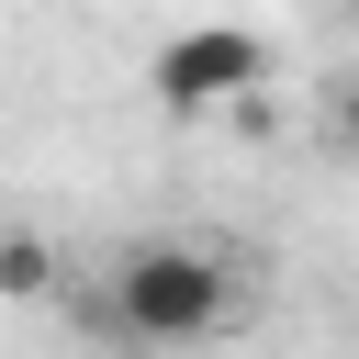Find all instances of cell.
<instances>
[{
	"mask_svg": "<svg viewBox=\"0 0 359 359\" xmlns=\"http://www.w3.org/2000/svg\"><path fill=\"white\" fill-rule=\"evenodd\" d=\"M0 292H11V303H34V292H56V247L11 224V236H0Z\"/></svg>",
	"mask_w": 359,
	"mask_h": 359,
	"instance_id": "obj_3",
	"label": "cell"
},
{
	"mask_svg": "<svg viewBox=\"0 0 359 359\" xmlns=\"http://www.w3.org/2000/svg\"><path fill=\"white\" fill-rule=\"evenodd\" d=\"M236 325V269L202 236H135L112 258V337L123 348H202Z\"/></svg>",
	"mask_w": 359,
	"mask_h": 359,
	"instance_id": "obj_1",
	"label": "cell"
},
{
	"mask_svg": "<svg viewBox=\"0 0 359 359\" xmlns=\"http://www.w3.org/2000/svg\"><path fill=\"white\" fill-rule=\"evenodd\" d=\"M269 79V45L247 34V22H191V34H168L157 56H146V90L168 101V112H213V101H247Z\"/></svg>",
	"mask_w": 359,
	"mask_h": 359,
	"instance_id": "obj_2",
	"label": "cell"
}]
</instances>
